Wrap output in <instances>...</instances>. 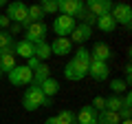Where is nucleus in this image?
<instances>
[{"instance_id":"obj_24","label":"nucleus","mask_w":132,"mask_h":124,"mask_svg":"<svg viewBox=\"0 0 132 124\" xmlns=\"http://www.w3.org/2000/svg\"><path fill=\"white\" fill-rule=\"evenodd\" d=\"M110 91H112V95H121V93L128 91V84L121 78H114V80H110Z\"/></svg>"},{"instance_id":"obj_8","label":"nucleus","mask_w":132,"mask_h":124,"mask_svg":"<svg viewBox=\"0 0 132 124\" xmlns=\"http://www.w3.org/2000/svg\"><path fill=\"white\" fill-rule=\"evenodd\" d=\"M57 11H60V16L75 18L77 13L84 11V2L81 0H57Z\"/></svg>"},{"instance_id":"obj_27","label":"nucleus","mask_w":132,"mask_h":124,"mask_svg":"<svg viewBox=\"0 0 132 124\" xmlns=\"http://www.w3.org/2000/svg\"><path fill=\"white\" fill-rule=\"evenodd\" d=\"M40 9H42V13H55L57 11V0H42L40 2Z\"/></svg>"},{"instance_id":"obj_31","label":"nucleus","mask_w":132,"mask_h":124,"mask_svg":"<svg viewBox=\"0 0 132 124\" xmlns=\"http://www.w3.org/2000/svg\"><path fill=\"white\" fill-rule=\"evenodd\" d=\"M9 18H7L5 13H0V31H7V29H9Z\"/></svg>"},{"instance_id":"obj_6","label":"nucleus","mask_w":132,"mask_h":124,"mask_svg":"<svg viewBox=\"0 0 132 124\" xmlns=\"http://www.w3.org/2000/svg\"><path fill=\"white\" fill-rule=\"evenodd\" d=\"M110 16H112V20L117 24H123L126 29L132 27V9H130V5H112Z\"/></svg>"},{"instance_id":"obj_10","label":"nucleus","mask_w":132,"mask_h":124,"mask_svg":"<svg viewBox=\"0 0 132 124\" xmlns=\"http://www.w3.org/2000/svg\"><path fill=\"white\" fill-rule=\"evenodd\" d=\"M112 5H114V2H110V0H88L84 7H86L93 16H97V18H99V16L110 13V11H112Z\"/></svg>"},{"instance_id":"obj_23","label":"nucleus","mask_w":132,"mask_h":124,"mask_svg":"<svg viewBox=\"0 0 132 124\" xmlns=\"http://www.w3.org/2000/svg\"><path fill=\"white\" fill-rule=\"evenodd\" d=\"M123 106L121 95H110L106 98V111H112V113H119V109Z\"/></svg>"},{"instance_id":"obj_9","label":"nucleus","mask_w":132,"mask_h":124,"mask_svg":"<svg viewBox=\"0 0 132 124\" xmlns=\"http://www.w3.org/2000/svg\"><path fill=\"white\" fill-rule=\"evenodd\" d=\"M71 62L75 64L77 69H79V73H84V75H88V67H90V51L84 47H79L75 53H73Z\"/></svg>"},{"instance_id":"obj_13","label":"nucleus","mask_w":132,"mask_h":124,"mask_svg":"<svg viewBox=\"0 0 132 124\" xmlns=\"http://www.w3.org/2000/svg\"><path fill=\"white\" fill-rule=\"evenodd\" d=\"M110 56H112V51L106 42H95L93 51H90V60H99V62H108Z\"/></svg>"},{"instance_id":"obj_32","label":"nucleus","mask_w":132,"mask_h":124,"mask_svg":"<svg viewBox=\"0 0 132 124\" xmlns=\"http://www.w3.org/2000/svg\"><path fill=\"white\" fill-rule=\"evenodd\" d=\"M123 71H126V73H123V75H126V78H123V82H126V84H130V80H132V69H130V64H126V69H123Z\"/></svg>"},{"instance_id":"obj_28","label":"nucleus","mask_w":132,"mask_h":124,"mask_svg":"<svg viewBox=\"0 0 132 124\" xmlns=\"http://www.w3.org/2000/svg\"><path fill=\"white\" fill-rule=\"evenodd\" d=\"M90 106H93V109L97 111V113H101V111L106 109V98L97 95V98H95V100H93V104H90Z\"/></svg>"},{"instance_id":"obj_14","label":"nucleus","mask_w":132,"mask_h":124,"mask_svg":"<svg viewBox=\"0 0 132 124\" xmlns=\"http://www.w3.org/2000/svg\"><path fill=\"white\" fill-rule=\"evenodd\" d=\"M73 49V42L68 38H55L51 42V53L53 56H66V53H71Z\"/></svg>"},{"instance_id":"obj_15","label":"nucleus","mask_w":132,"mask_h":124,"mask_svg":"<svg viewBox=\"0 0 132 124\" xmlns=\"http://www.w3.org/2000/svg\"><path fill=\"white\" fill-rule=\"evenodd\" d=\"M13 53L15 56H20V58H33V53H35V44H31V42H27V40H20V42H15L13 44Z\"/></svg>"},{"instance_id":"obj_11","label":"nucleus","mask_w":132,"mask_h":124,"mask_svg":"<svg viewBox=\"0 0 132 124\" xmlns=\"http://www.w3.org/2000/svg\"><path fill=\"white\" fill-rule=\"evenodd\" d=\"M93 38V29L90 27H86V24H75V29H73V33H71V42H77V44H81L84 47V42H88V40Z\"/></svg>"},{"instance_id":"obj_5","label":"nucleus","mask_w":132,"mask_h":124,"mask_svg":"<svg viewBox=\"0 0 132 124\" xmlns=\"http://www.w3.org/2000/svg\"><path fill=\"white\" fill-rule=\"evenodd\" d=\"M27 9H29V5L15 0V2H9V5H7V13L5 16L9 18V22L24 24V22H27Z\"/></svg>"},{"instance_id":"obj_29","label":"nucleus","mask_w":132,"mask_h":124,"mask_svg":"<svg viewBox=\"0 0 132 124\" xmlns=\"http://www.w3.org/2000/svg\"><path fill=\"white\" fill-rule=\"evenodd\" d=\"M40 64H42V62H40V60H38V58H35V56H33V58H29V60H27V64H24V67H27L29 71L33 73V71H35V69L40 67Z\"/></svg>"},{"instance_id":"obj_19","label":"nucleus","mask_w":132,"mask_h":124,"mask_svg":"<svg viewBox=\"0 0 132 124\" xmlns=\"http://www.w3.org/2000/svg\"><path fill=\"white\" fill-rule=\"evenodd\" d=\"M64 78H66V80H71V82H79V80H84L86 75L79 73V69L68 60V62H66V67H64Z\"/></svg>"},{"instance_id":"obj_2","label":"nucleus","mask_w":132,"mask_h":124,"mask_svg":"<svg viewBox=\"0 0 132 124\" xmlns=\"http://www.w3.org/2000/svg\"><path fill=\"white\" fill-rule=\"evenodd\" d=\"M46 36H48V27L46 22H33L24 29V40L31 44H40V42H46Z\"/></svg>"},{"instance_id":"obj_35","label":"nucleus","mask_w":132,"mask_h":124,"mask_svg":"<svg viewBox=\"0 0 132 124\" xmlns=\"http://www.w3.org/2000/svg\"><path fill=\"white\" fill-rule=\"evenodd\" d=\"M2 7H7V2H5V0H0V9H2Z\"/></svg>"},{"instance_id":"obj_16","label":"nucleus","mask_w":132,"mask_h":124,"mask_svg":"<svg viewBox=\"0 0 132 124\" xmlns=\"http://www.w3.org/2000/svg\"><path fill=\"white\" fill-rule=\"evenodd\" d=\"M40 89H42V93H44V98H48V100H51L53 95H57V93H60V82L55 80V78H46V80L42 82V84H40Z\"/></svg>"},{"instance_id":"obj_18","label":"nucleus","mask_w":132,"mask_h":124,"mask_svg":"<svg viewBox=\"0 0 132 124\" xmlns=\"http://www.w3.org/2000/svg\"><path fill=\"white\" fill-rule=\"evenodd\" d=\"M13 67H15V53H13V49H9V51H0V69H2V73H9Z\"/></svg>"},{"instance_id":"obj_22","label":"nucleus","mask_w":132,"mask_h":124,"mask_svg":"<svg viewBox=\"0 0 132 124\" xmlns=\"http://www.w3.org/2000/svg\"><path fill=\"white\" fill-rule=\"evenodd\" d=\"M121 120H119L117 113H112V111H101V113L97 115V124H119Z\"/></svg>"},{"instance_id":"obj_25","label":"nucleus","mask_w":132,"mask_h":124,"mask_svg":"<svg viewBox=\"0 0 132 124\" xmlns=\"http://www.w3.org/2000/svg\"><path fill=\"white\" fill-rule=\"evenodd\" d=\"M57 118V124H77V120H75V113L73 111H60V113L55 115Z\"/></svg>"},{"instance_id":"obj_30","label":"nucleus","mask_w":132,"mask_h":124,"mask_svg":"<svg viewBox=\"0 0 132 124\" xmlns=\"http://www.w3.org/2000/svg\"><path fill=\"white\" fill-rule=\"evenodd\" d=\"M7 31H9V36H11V38H13V36L22 33L24 29H22V24H15V22H11V24H9V29H7Z\"/></svg>"},{"instance_id":"obj_4","label":"nucleus","mask_w":132,"mask_h":124,"mask_svg":"<svg viewBox=\"0 0 132 124\" xmlns=\"http://www.w3.org/2000/svg\"><path fill=\"white\" fill-rule=\"evenodd\" d=\"M75 18H71V16H57L55 20H53V31H55L57 38H68V36L73 33V29H75Z\"/></svg>"},{"instance_id":"obj_7","label":"nucleus","mask_w":132,"mask_h":124,"mask_svg":"<svg viewBox=\"0 0 132 124\" xmlns=\"http://www.w3.org/2000/svg\"><path fill=\"white\" fill-rule=\"evenodd\" d=\"M88 75L93 78L95 82H106V80L110 78V67H108V62L90 60V67H88Z\"/></svg>"},{"instance_id":"obj_26","label":"nucleus","mask_w":132,"mask_h":124,"mask_svg":"<svg viewBox=\"0 0 132 124\" xmlns=\"http://www.w3.org/2000/svg\"><path fill=\"white\" fill-rule=\"evenodd\" d=\"M13 38L9 36V31H0V51H9L13 49Z\"/></svg>"},{"instance_id":"obj_33","label":"nucleus","mask_w":132,"mask_h":124,"mask_svg":"<svg viewBox=\"0 0 132 124\" xmlns=\"http://www.w3.org/2000/svg\"><path fill=\"white\" fill-rule=\"evenodd\" d=\"M44 124H57V118H55V115H53V118H46Z\"/></svg>"},{"instance_id":"obj_34","label":"nucleus","mask_w":132,"mask_h":124,"mask_svg":"<svg viewBox=\"0 0 132 124\" xmlns=\"http://www.w3.org/2000/svg\"><path fill=\"white\" fill-rule=\"evenodd\" d=\"M119 124H132V122H130V120H121V122H119Z\"/></svg>"},{"instance_id":"obj_1","label":"nucleus","mask_w":132,"mask_h":124,"mask_svg":"<svg viewBox=\"0 0 132 124\" xmlns=\"http://www.w3.org/2000/svg\"><path fill=\"white\" fill-rule=\"evenodd\" d=\"M22 106H24V111H38V109H42V106H51V100L48 98H44V93H42V89H40L38 84H29V89H24V95H22Z\"/></svg>"},{"instance_id":"obj_3","label":"nucleus","mask_w":132,"mask_h":124,"mask_svg":"<svg viewBox=\"0 0 132 124\" xmlns=\"http://www.w3.org/2000/svg\"><path fill=\"white\" fill-rule=\"evenodd\" d=\"M7 80H9L13 86H29V84L33 82V73L29 71L24 64H22V67H20V64H15V67L7 73Z\"/></svg>"},{"instance_id":"obj_12","label":"nucleus","mask_w":132,"mask_h":124,"mask_svg":"<svg viewBox=\"0 0 132 124\" xmlns=\"http://www.w3.org/2000/svg\"><path fill=\"white\" fill-rule=\"evenodd\" d=\"M97 111L93 109V106H81L79 109V113H75V120H77V124H97Z\"/></svg>"},{"instance_id":"obj_20","label":"nucleus","mask_w":132,"mask_h":124,"mask_svg":"<svg viewBox=\"0 0 132 124\" xmlns=\"http://www.w3.org/2000/svg\"><path fill=\"white\" fill-rule=\"evenodd\" d=\"M46 78H51V69H48L46 62H42V64H40V67L33 71V84H38V86H40L44 80H46Z\"/></svg>"},{"instance_id":"obj_21","label":"nucleus","mask_w":132,"mask_h":124,"mask_svg":"<svg viewBox=\"0 0 132 124\" xmlns=\"http://www.w3.org/2000/svg\"><path fill=\"white\" fill-rule=\"evenodd\" d=\"M33 56L38 58L40 62H46L48 58L53 56V53H51V44H48V42H40V44H35V53H33Z\"/></svg>"},{"instance_id":"obj_17","label":"nucleus","mask_w":132,"mask_h":124,"mask_svg":"<svg viewBox=\"0 0 132 124\" xmlns=\"http://www.w3.org/2000/svg\"><path fill=\"white\" fill-rule=\"evenodd\" d=\"M95 27H97L99 31H104V33H112L114 29H117V22L112 20V16H110V13H106V16H99V18H97Z\"/></svg>"},{"instance_id":"obj_36","label":"nucleus","mask_w":132,"mask_h":124,"mask_svg":"<svg viewBox=\"0 0 132 124\" xmlns=\"http://www.w3.org/2000/svg\"><path fill=\"white\" fill-rule=\"evenodd\" d=\"M2 75H5V73H2V69H0V78H2Z\"/></svg>"}]
</instances>
